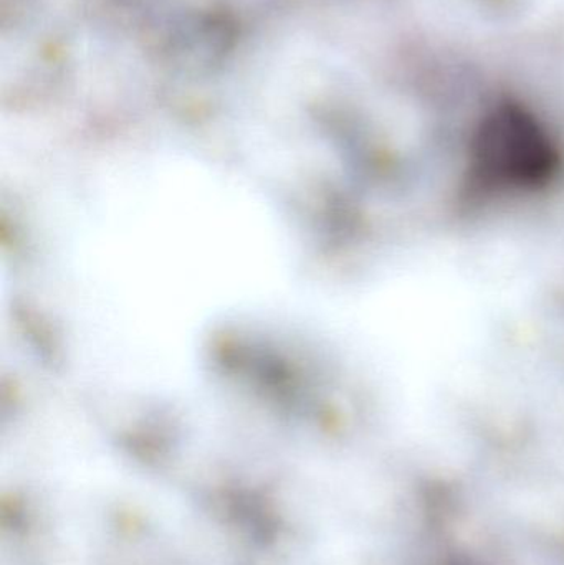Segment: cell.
Segmentation results:
<instances>
[{"label": "cell", "instance_id": "obj_1", "mask_svg": "<svg viewBox=\"0 0 564 565\" xmlns=\"http://www.w3.org/2000/svg\"><path fill=\"white\" fill-rule=\"evenodd\" d=\"M483 172L490 178L536 181L549 169V151L539 135L523 126L503 125L483 142Z\"/></svg>", "mask_w": 564, "mask_h": 565}]
</instances>
